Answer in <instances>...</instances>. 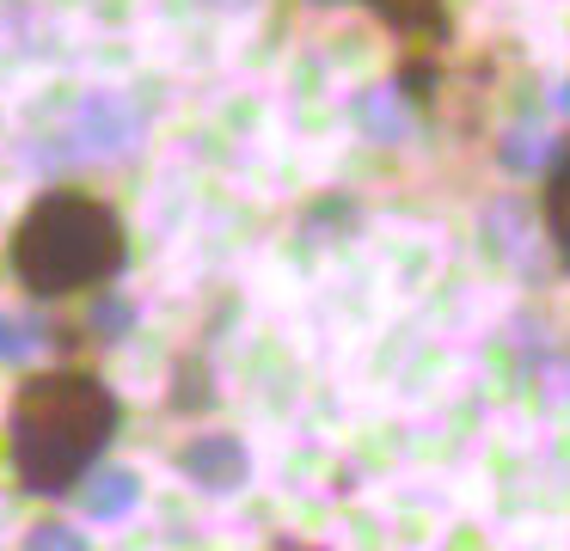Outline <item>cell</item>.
<instances>
[{
    "label": "cell",
    "instance_id": "8992f818",
    "mask_svg": "<svg viewBox=\"0 0 570 551\" xmlns=\"http://www.w3.org/2000/svg\"><path fill=\"white\" fill-rule=\"evenodd\" d=\"M80 484H87V496H80V502H87L92 521H117V514H129L141 502V478L136 472H117V465H111V472H99V465H92Z\"/></svg>",
    "mask_w": 570,
    "mask_h": 551
},
{
    "label": "cell",
    "instance_id": "7c38bea8",
    "mask_svg": "<svg viewBox=\"0 0 570 551\" xmlns=\"http://www.w3.org/2000/svg\"><path fill=\"white\" fill-rule=\"evenodd\" d=\"M19 551H92V545L75 533V527H62V521H38V527L26 533V545H19Z\"/></svg>",
    "mask_w": 570,
    "mask_h": 551
},
{
    "label": "cell",
    "instance_id": "9c48e42d",
    "mask_svg": "<svg viewBox=\"0 0 570 551\" xmlns=\"http://www.w3.org/2000/svg\"><path fill=\"white\" fill-rule=\"evenodd\" d=\"M356 117H362V129H368L374 141H399V135H405V110H399L393 86H368V92L356 98Z\"/></svg>",
    "mask_w": 570,
    "mask_h": 551
},
{
    "label": "cell",
    "instance_id": "52a82bcc",
    "mask_svg": "<svg viewBox=\"0 0 570 551\" xmlns=\"http://www.w3.org/2000/svg\"><path fill=\"white\" fill-rule=\"evenodd\" d=\"M558 154H564V141H558V135H528V129L503 135V147H497V159H503L509 171H521V178H540Z\"/></svg>",
    "mask_w": 570,
    "mask_h": 551
},
{
    "label": "cell",
    "instance_id": "6da1fadb",
    "mask_svg": "<svg viewBox=\"0 0 570 551\" xmlns=\"http://www.w3.org/2000/svg\"><path fill=\"white\" fill-rule=\"evenodd\" d=\"M124 404L92 367H50L19 380L7 411V453L26 496H68L105 460Z\"/></svg>",
    "mask_w": 570,
    "mask_h": 551
},
{
    "label": "cell",
    "instance_id": "5b68a950",
    "mask_svg": "<svg viewBox=\"0 0 570 551\" xmlns=\"http://www.w3.org/2000/svg\"><path fill=\"white\" fill-rule=\"evenodd\" d=\"M362 7L381 24H393V31L405 37V49L435 56V49L448 43V0H362Z\"/></svg>",
    "mask_w": 570,
    "mask_h": 551
},
{
    "label": "cell",
    "instance_id": "277c9868",
    "mask_svg": "<svg viewBox=\"0 0 570 551\" xmlns=\"http://www.w3.org/2000/svg\"><path fill=\"white\" fill-rule=\"evenodd\" d=\"M173 465L190 478V484L209 490V496H234V490H246V478H252V453L239 447V435H222V429L190 435L185 447L173 453Z\"/></svg>",
    "mask_w": 570,
    "mask_h": 551
},
{
    "label": "cell",
    "instance_id": "30bf717a",
    "mask_svg": "<svg viewBox=\"0 0 570 551\" xmlns=\"http://www.w3.org/2000/svg\"><path fill=\"white\" fill-rule=\"evenodd\" d=\"M129 325H136V301H129V294H117L111 282H105V288H92V313H87V331H92V337H99V343H117Z\"/></svg>",
    "mask_w": 570,
    "mask_h": 551
},
{
    "label": "cell",
    "instance_id": "ba28073f",
    "mask_svg": "<svg viewBox=\"0 0 570 551\" xmlns=\"http://www.w3.org/2000/svg\"><path fill=\"white\" fill-rule=\"evenodd\" d=\"M564 190H570V171H564V154L540 171V233L552 252H564Z\"/></svg>",
    "mask_w": 570,
    "mask_h": 551
},
{
    "label": "cell",
    "instance_id": "7a4b0ae2",
    "mask_svg": "<svg viewBox=\"0 0 570 551\" xmlns=\"http://www.w3.org/2000/svg\"><path fill=\"white\" fill-rule=\"evenodd\" d=\"M7 264H13L19 288L31 301H68V294H92L105 282L124 276L129 264V233L105 196L92 190H43L19 215L13 239H7Z\"/></svg>",
    "mask_w": 570,
    "mask_h": 551
},
{
    "label": "cell",
    "instance_id": "8fae6325",
    "mask_svg": "<svg viewBox=\"0 0 570 551\" xmlns=\"http://www.w3.org/2000/svg\"><path fill=\"white\" fill-rule=\"evenodd\" d=\"M215 386H209V362L203 355H178L173 367V411H209Z\"/></svg>",
    "mask_w": 570,
    "mask_h": 551
},
{
    "label": "cell",
    "instance_id": "4fadbf2b",
    "mask_svg": "<svg viewBox=\"0 0 570 551\" xmlns=\"http://www.w3.org/2000/svg\"><path fill=\"white\" fill-rule=\"evenodd\" d=\"M31 355V337H26V325H13V318L0 313V362H26Z\"/></svg>",
    "mask_w": 570,
    "mask_h": 551
},
{
    "label": "cell",
    "instance_id": "3957f363",
    "mask_svg": "<svg viewBox=\"0 0 570 551\" xmlns=\"http://www.w3.org/2000/svg\"><path fill=\"white\" fill-rule=\"evenodd\" d=\"M136 141H141V110L129 105L124 92H87V98H75V110H68L62 122H56L43 154H50L56 166H62V159L87 166V159H124Z\"/></svg>",
    "mask_w": 570,
    "mask_h": 551
}]
</instances>
